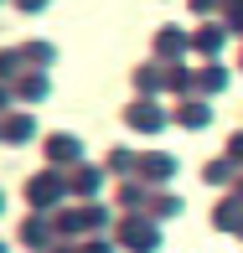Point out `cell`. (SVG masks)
Here are the masks:
<instances>
[{"mask_svg":"<svg viewBox=\"0 0 243 253\" xmlns=\"http://www.w3.org/2000/svg\"><path fill=\"white\" fill-rule=\"evenodd\" d=\"M124 124H130V129H145V134H155L160 124H166V114H160L155 103H145V98H135L130 109H124Z\"/></svg>","mask_w":243,"mask_h":253,"instance_id":"obj_1","label":"cell"},{"mask_svg":"<svg viewBox=\"0 0 243 253\" xmlns=\"http://www.w3.org/2000/svg\"><path fill=\"white\" fill-rule=\"evenodd\" d=\"M78 155H83V140H78V134H47V160L52 166H67V160L78 166Z\"/></svg>","mask_w":243,"mask_h":253,"instance_id":"obj_2","label":"cell"},{"mask_svg":"<svg viewBox=\"0 0 243 253\" xmlns=\"http://www.w3.org/2000/svg\"><path fill=\"white\" fill-rule=\"evenodd\" d=\"M57 197H62V181H57L52 170H47V176H37V181H26V202H31V207H52Z\"/></svg>","mask_w":243,"mask_h":253,"instance_id":"obj_3","label":"cell"},{"mask_svg":"<svg viewBox=\"0 0 243 253\" xmlns=\"http://www.w3.org/2000/svg\"><path fill=\"white\" fill-rule=\"evenodd\" d=\"M176 119L187 124V129H207V124H212V109L196 98V103H181V114H176Z\"/></svg>","mask_w":243,"mask_h":253,"instance_id":"obj_4","label":"cell"},{"mask_svg":"<svg viewBox=\"0 0 243 253\" xmlns=\"http://www.w3.org/2000/svg\"><path fill=\"white\" fill-rule=\"evenodd\" d=\"M124 243H130V248H155L160 233H155L150 222H130V227H124Z\"/></svg>","mask_w":243,"mask_h":253,"instance_id":"obj_5","label":"cell"},{"mask_svg":"<svg viewBox=\"0 0 243 253\" xmlns=\"http://www.w3.org/2000/svg\"><path fill=\"white\" fill-rule=\"evenodd\" d=\"M21 243H26V248H47L52 243V238H47V222H37V217H26V222H21Z\"/></svg>","mask_w":243,"mask_h":253,"instance_id":"obj_6","label":"cell"},{"mask_svg":"<svg viewBox=\"0 0 243 253\" xmlns=\"http://www.w3.org/2000/svg\"><path fill=\"white\" fill-rule=\"evenodd\" d=\"M31 129H37V124H31L26 114H16V119L5 124V140H31Z\"/></svg>","mask_w":243,"mask_h":253,"instance_id":"obj_7","label":"cell"},{"mask_svg":"<svg viewBox=\"0 0 243 253\" xmlns=\"http://www.w3.org/2000/svg\"><path fill=\"white\" fill-rule=\"evenodd\" d=\"M21 57H26V62H52V47H47V42H26V47H21Z\"/></svg>","mask_w":243,"mask_h":253,"instance_id":"obj_8","label":"cell"},{"mask_svg":"<svg viewBox=\"0 0 243 253\" xmlns=\"http://www.w3.org/2000/svg\"><path fill=\"white\" fill-rule=\"evenodd\" d=\"M145 170H150V176H176V160H171V155H150Z\"/></svg>","mask_w":243,"mask_h":253,"instance_id":"obj_9","label":"cell"},{"mask_svg":"<svg viewBox=\"0 0 243 253\" xmlns=\"http://www.w3.org/2000/svg\"><path fill=\"white\" fill-rule=\"evenodd\" d=\"M176 212H181L176 197H155V202H150V217H176Z\"/></svg>","mask_w":243,"mask_h":253,"instance_id":"obj_10","label":"cell"},{"mask_svg":"<svg viewBox=\"0 0 243 253\" xmlns=\"http://www.w3.org/2000/svg\"><path fill=\"white\" fill-rule=\"evenodd\" d=\"M47 78H26V83H21V98H47Z\"/></svg>","mask_w":243,"mask_h":253,"instance_id":"obj_11","label":"cell"},{"mask_svg":"<svg viewBox=\"0 0 243 253\" xmlns=\"http://www.w3.org/2000/svg\"><path fill=\"white\" fill-rule=\"evenodd\" d=\"M223 83H228V73H223V67H207V73H202V88H207V93H217Z\"/></svg>","mask_w":243,"mask_h":253,"instance_id":"obj_12","label":"cell"},{"mask_svg":"<svg viewBox=\"0 0 243 253\" xmlns=\"http://www.w3.org/2000/svg\"><path fill=\"white\" fill-rule=\"evenodd\" d=\"M94 186H98V170H83L78 176V197H94Z\"/></svg>","mask_w":243,"mask_h":253,"instance_id":"obj_13","label":"cell"},{"mask_svg":"<svg viewBox=\"0 0 243 253\" xmlns=\"http://www.w3.org/2000/svg\"><path fill=\"white\" fill-rule=\"evenodd\" d=\"M217 42H223V31H202V37H196V47H202V52H217Z\"/></svg>","mask_w":243,"mask_h":253,"instance_id":"obj_14","label":"cell"},{"mask_svg":"<svg viewBox=\"0 0 243 253\" xmlns=\"http://www.w3.org/2000/svg\"><path fill=\"white\" fill-rule=\"evenodd\" d=\"M16 73V52H0V78H10Z\"/></svg>","mask_w":243,"mask_h":253,"instance_id":"obj_15","label":"cell"},{"mask_svg":"<svg viewBox=\"0 0 243 253\" xmlns=\"http://www.w3.org/2000/svg\"><path fill=\"white\" fill-rule=\"evenodd\" d=\"M21 10H26V16H37V10H47V0H16Z\"/></svg>","mask_w":243,"mask_h":253,"instance_id":"obj_16","label":"cell"},{"mask_svg":"<svg viewBox=\"0 0 243 253\" xmlns=\"http://www.w3.org/2000/svg\"><path fill=\"white\" fill-rule=\"evenodd\" d=\"M0 207H5V197H0Z\"/></svg>","mask_w":243,"mask_h":253,"instance_id":"obj_17","label":"cell"},{"mask_svg":"<svg viewBox=\"0 0 243 253\" xmlns=\"http://www.w3.org/2000/svg\"><path fill=\"white\" fill-rule=\"evenodd\" d=\"M57 253H67V248H57Z\"/></svg>","mask_w":243,"mask_h":253,"instance_id":"obj_18","label":"cell"},{"mask_svg":"<svg viewBox=\"0 0 243 253\" xmlns=\"http://www.w3.org/2000/svg\"><path fill=\"white\" fill-rule=\"evenodd\" d=\"M0 253H5V248H0Z\"/></svg>","mask_w":243,"mask_h":253,"instance_id":"obj_19","label":"cell"}]
</instances>
